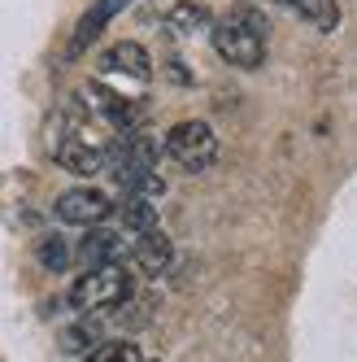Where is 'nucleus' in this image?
<instances>
[{
	"label": "nucleus",
	"instance_id": "nucleus-14",
	"mask_svg": "<svg viewBox=\"0 0 357 362\" xmlns=\"http://www.w3.org/2000/svg\"><path fill=\"white\" fill-rule=\"evenodd\" d=\"M35 253H40V267L44 271H53V275H61L66 267H70V245L61 240V236H40V245H35Z\"/></svg>",
	"mask_w": 357,
	"mask_h": 362
},
{
	"label": "nucleus",
	"instance_id": "nucleus-4",
	"mask_svg": "<svg viewBox=\"0 0 357 362\" xmlns=\"http://www.w3.org/2000/svg\"><path fill=\"white\" fill-rule=\"evenodd\" d=\"M166 153L183 170H210L218 162V136H214V127L200 122V118L174 122L166 132Z\"/></svg>",
	"mask_w": 357,
	"mask_h": 362
},
{
	"label": "nucleus",
	"instance_id": "nucleus-9",
	"mask_svg": "<svg viewBox=\"0 0 357 362\" xmlns=\"http://www.w3.org/2000/svg\"><path fill=\"white\" fill-rule=\"evenodd\" d=\"M218 22H214V13L200 5V0H174L170 5V13H166V31L170 35H205V31H214Z\"/></svg>",
	"mask_w": 357,
	"mask_h": 362
},
{
	"label": "nucleus",
	"instance_id": "nucleus-12",
	"mask_svg": "<svg viewBox=\"0 0 357 362\" xmlns=\"http://www.w3.org/2000/svg\"><path fill=\"white\" fill-rule=\"evenodd\" d=\"M118 218H122V227L131 231V236H144V231H157V205L148 197H122Z\"/></svg>",
	"mask_w": 357,
	"mask_h": 362
},
{
	"label": "nucleus",
	"instance_id": "nucleus-10",
	"mask_svg": "<svg viewBox=\"0 0 357 362\" xmlns=\"http://www.w3.org/2000/svg\"><path fill=\"white\" fill-rule=\"evenodd\" d=\"M131 262L144 267V271H152V275H162V271L174 262V245H170V236H166L162 227L135 236V240H131Z\"/></svg>",
	"mask_w": 357,
	"mask_h": 362
},
{
	"label": "nucleus",
	"instance_id": "nucleus-7",
	"mask_svg": "<svg viewBox=\"0 0 357 362\" xmlns=\"http://www.w3.org/2000/svg\"><path fill=\"white\" fill-rule=\"evenodd\" d=\"M100 70H105V74H126V79L148 83V79H152V57H148V48H144L140 40H118V44L105 48Z\"/></svg>",
	"mask_w": 357,
	"mask_h": 362
},
{
	"label": "nucleus",
	"instance_id": "nucleus-13",
	"mask_svg": "<svg viewBox=\"0 0 357 362\" xmlns=\"http://www.w3.org/2000/svg\"><path fill=\"white\" fill-rule=\"evenodd\" d=\"M83 362H148L135 341H100Z\"/></svg>",
	"mask_w": 357,
	"mask_h": 362
},
{
	"label": "nucleus",
	"instance_id": "nucleus-8",
	"mask_svg": "<svg viewBox=\"0 0 357 362\" xmlns=\"http://www.w3.org/2000/svg\"><path fill=\"white\" fill-rule=\"evenodd\" d=\"M126 5H131V0H96V5L79 18V27H74V35H70V48H66V53H70V57H83L87 48L100 40V31H105L109 22L126 9Z\"/></svg>",
	"mask_w": 357,
	"mask_h": 362
},
{
	"label": "nucleus",
	"instance_id": "nucleus-2",
	"mask_svg": "<svg viewBox=\"0 0 357 362\" xmlns=\"http://www.w3.org/2000/svg\"><path fill=\"white\" fill-rule=\"evenodd\" d=\"M53 158L70 175H96L109 166V140L87 122H61V136H53Z\"/></svg>",
	"mask_w": 357,
	"mask_h": 362
},
{
	"label": "nucleus",
	"instance_id": "nucleus-11",
	"mask_svg": "<svg viewBox=\"0 0 357 362\" xmlns=\"http://www.w3.org/2000/svg\"><path fill=\"white\" fill-rule=\"evenodd\" d=\"M274 5L296 13L301 22H310V27L322 31V35H331L340 27V0H274Z\"/></svg>",
	"mask_w": 357,
	"mask_h": 362
},
{
	"label": "nucleus",
	"instance_id": "nucleus-5",
	"mask_svg": "<svg viewBox=\"0 0 357 362\" xmlns=\"http://www.w3.org/2000/svg\"><path fill=\"white\" fill-rule=\"evenodd\" d=\"M114 210H118V205L100 188H66L57 197V205H53V214L61 223H74V227H100Z\"/></svg>",
	"mask_w": 357,
	"mask_h": 362
},
{
	"label": "nucleus",
	"instance_id": "nucleus-1",
	"mask_svg": "<svg viewBox=\"0 0 357 362\" xmlns=\"http://www.w3.org/2000/svg\"><path fill=\"white\" fill-rule=\"evenodd\" d=\"M210 35H214L218 57L231 62V66H240V70H258L266 62V22L253 13L248 5L231 9Z\"/></svg>",
	"mask_w": 357,
	"mask_h": 362
},
{
	"label": "nucleus",
	"instance_id": "nucleus-3",
	"mask_svg": "<svg viewBox=\"0 0 357 362\" xmlns=\"http://www.w3.org/2000/svg\"><path fill=\"white\" fill-rule=\"evenodd\" d=\"M131 297V275L126 267H92L70 284V305L92 315V310H114Z\"/></svg>",
	"mask_w": 357,
	"mask_h": 362
},
{
	"label": "nucleus",
	"instance_id": "nucleus-6",
	"mask_svg": "<svg viewBox=\"0 0 357 362\" xmlns=\"http://www.w3.org/2000/svg\"><path fill=\"white\" fill-rule=\"evenodd\" d=\"M74 257L83 262V271H92V267H126L131 245H126V236H118L109 227H87V236L79 240Z\"/></svg>",
	"mask_w": 357,
	"mask_h": 362
}]
</instances>
